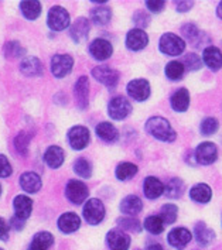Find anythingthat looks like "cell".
Listing matches in <instances>:
<instances>
[{
  "label": "cell",
  "mask_w": 222,
  "mask_h": 250,
  "mask_svg": "<svg viewBox=\"0 0 222 250\" xmlns=\"http://www.w3.org/2000/svg\"><path fill=\"white\" fill-rule=\"evenodd\" d=\"M146 130L160 142L171 143V142L176 140V136H177L176 132L173 130L171 125L169 123V120H166L164 118H160V116L149 119L146 122Z\"/></svg>",
  "instance_id": "obj_1"
},
{
  "label": "cell",
  "mask_w": 222,
  "mask_h": 250,
  "mask_svg": "<svg viewBox=\"0 0 222 250\" xmlns=\"http://www.w3.org/2000/svg\"><path fill=\"white\" fill-rule=\"evenodd\" d=\"M158 48H160V51L163 54L176 57V55L183 54V51L185 50V42L177 34H174V33H166L160 39Z\"/></svg>",
  "instance_id": "obj_2"
},
{
  "label": "cell",
  "mask_w": 222,
  "mask_h": 250,
  "mask_svg": "<svg viewBox=\"0 0 222 250\" xmlns=\"http://www.w3.org/2000/svg\"><path fill=\"white\" fill-rule=\"evenodd\" d=\"M84 218L89 225H98L104 221L105 218V205L102 204L101 199L92 198L89 201H87V204L84 205Z\"/></svg>",
  "instance_id": "obj_3"
},
{
  "label": "cell",
  "mask_w": 222,
  "mask_h": 250,
  "mask_svg": "<svg viewBox=\"0 0 222 250\" xmlns=\"http://www.w3.org/2000/svg\"><path fill=\"white\" fill-rule=\"evenodd\" d=\"M47 24L52 31H63L69 27V13L61 6H54L48 12Z\"/></svg>",
  "instance_id": "obj_4"
},
{
  "label": "cell",
  "mask_w": 222,
  "mask_h": 250,
  "mask_svg": "<svg viewBox=\"0 0 222 250\" xmlns=\"http://www.w3.org/2000/svg\"><path fill=\"white\" fill-rule=\"evenodd\" d=\"M74 66V60L68 54H57L51 60V72L55 78L67 77Z\"/></svg>",
  "instance_id": "obj_5"
},
{
  "label": "cell",
  "mask_w": 222,
  "mask_h": 250,
  "mask_svg": "<svg viewBox=\"0 0 222 250\" xmlns=\"http://www.w3.org/2000/svg\"><path fill=\"white\" fill-rule=\"evenodd\" d=\"M131 102L126 98H123V96L113 98L109 102V106H108V113H109V116L113 120H123V119H126L131 115Z\"/></svg>",
  "instance_id": "obj_6"
},
{
  "label": "cell",
  "mask_w": 222,
  "mask_h": 250,
  "mask_svg": "<svg viewBox=\"0 0 222 250\" xmlns=\"http://www.w3.org/2000/svg\"><path fill=\"white\" fill-rule=\"evenodd\" d=\"M66 195L72 204L81 205L89 195V189L82 181L71 180V181H68V184L66 187Z\"/></svg>",
  "instance_id": "obj_7"
},
{
  "label": "cell",
  "mask_w": 222,
  "mask_h": 250,
  "mask_svg": "<svg viewBox=\"0 0 222 250\" xmlns=\"http://www.w3.org/2000/svg\"><path fill=\"white\" fill-rule=\"evenodd\" d=\"M91 134L85 126H74L68 132V143L74 150H84L89 145Z\"/></svg>",
  "instance_id": "obj_8"
},
{
  "label": "cell",
  "mask_w": 222,
  "mask_h": 250,
  "mask_svg": "<svg viewBox=\"0 0 222 250\" xmlns=\"http://www.w3.org/2000/svg\"><path fill=\"white\" fill-rule=\"evenodd\" d=\"M92 77L96 79L98 82L104 83L105 86H108V88H115L118 85V71H115V69H112V68L106 65L95 66L92 69Z\"/></svg>",
  "instance_id": "obj_9"
},
{
  "label": "cell",
  "mask_w": 222,
  "mask_h": 250,
  "mask_svg": "<svg viewBox=\"0 0 222 250\" xmlns=\"http://www.w3.org/2000/svg\"><path fill=\"white\" fill-rule=\"evenodd\" d=\"M218 158V147L214 143L205 142L202 145H200L196 150V160L198 164L202 166H209L212 163H215Z\"/></svg>",
  "instance_id": "obj_10"
},
{
  "label": "cell",
  "mask_w": 222,
  "mask_h": 250,
  "mask_svg": "<svg viewBox=\"0 0 222 250\" xmlns=\"http://www.w3.org/2000/svg\"><path fill=\"white\" fill-rule=\"evenodd\" d=\"M106 242L111 250H128L131 246V236L123 230L112 229L106 235Z\"/></svg>",
  "instance_id": "obj_11"
},
{
  "label": "cell",
  "mask_w": 222,
  "mask_h": 250,
  "mask_svg": "<svg viewBox=\"0 0 222 250\" xmlns=\"http://www.w3.org/2000/svg\"><path fill=\"white\" fill-rule=\"evenodd\" d=\"M128 93L137 102H143L150 96V83L146 79H133L128 85Z\"/></svg>",
  "instance_id": "obj_12"
},
{
  "label": "cell",
  "mask_w": 222,
  "mask_h": 250,
  "mask_svg": "<svg viewBox=\"0 0 222 250\" xmlns=\"http://www.w3.org/2000/svg\"><path fill=\"white\" fill-rule=\"evenodd\" d=\"M149 44V37L144 30L133 28L126 36V47L132 51H140Z\"/></svg>",
  "instance_id": "obj_13"
},
{
  "label": "cell",
  "mask_w": 222,
  "mask_h": 250,
  "mask_svg": "<svg viewBox=\"0 0 222 250\" xmlns=\"http://www.w3.org/2000/svg\"><path fill=\"white\" fill-rule=\"evenodd\" d=\"M89 53L91 55L98 60V61H104V60H108L112 53H113V47L109 41H106L104 39H96L93 40L89 45Z\"/></svg>",
  "instance_id": "obj_14"
},
{
  "label": "cell",
  "mask_w": 222,
  "mask_h": 250,
  "mask_svg": "<svg viewBox=\"0 0 222 250\" xmlns=\"http://www.w3.org/2000/svg\"><path fill=\"white\" fill-rule=\"evenodd\" d=\"M74 95H75V101L78 104L79 109H87L88 102H89V81L87 77H81L75 82Z\"/></svg>",
  "instance_id": "obj_15"
},
{
  "label": "cell",
  "mask_w": 222,
  "mask_h": 250,
  "mask_svg": "<svg viewBox=\"0 0 222 250\" xmlns=\"http://www.w3.org/2000/svg\"><path fill=\"white\" fill-rule=\"evenodd\" d=\"M193 239V235L188 229L185 228H176L173 229L169 236H167V240L170 243L173 248L176 249H184Z\"/></svg>",
  "instance_id": "obj_16"
},
{
  "label": "cell",
  "mask_w": 222,
  "mask_h": 250,
  "mask_svg": "<svg viewBox=\"0 0 222 250\" xmlns=\"http://www.w3.org/2000/svg\"><path fill=\"white\" fill-rule=\"evenodd\" d=\"M13 208L14 216L22 221H26L33 211V201L26 195H17L13 199Z\"/></svg>",
  "instance_id": "obj_17"
},
{
  "label": "cell",
  "mask_w": 222,
  "mask_h": 250,
  "mask_svg": "<svg viewBox=\"0 0 222 250\" xmlns=\"http://www.w3.org/2000/svg\"><path fill=\"white\" fill-rule=\"evenodd\" d=\"M89 21L88 19L85 17H79L74 21V24L69 28V34H71V39L74 40L75 42H82L88 39V34H89Z\"/></svg>",
  "instance_id": "obj_18"
},
{
  "label": "cell",
  "mask_w": 222,
  "mask_h": 250,
  "mask_svg": "<svg viewBox=\"0 0 222 250\" xmlns=\"http://www.w3.org/2000/svg\"><path fill=\"white\" fill-rule=\"evenodd\" d=\"M79 226H81V219L74 212L63 213L58 219V228L64 233H74L75 230H78Z\"/></svg>",
  "instance_id": "obj_19"
},
{
  "label": "cell",
  "mask_w": 222,
  "mask_h": 250,
  "mask_svg": "<svg viewBox=\"0 0 222 250\" xmlns=\"http://www.w3.org/2000/svg\"><path fill=\"white\" fill-rule=\"evenodd\" d=\"M64 158H66V154H64V150L58 146H50L47 148V151L44 153V161L45 164L50 167V168H60L64 163Z\"/></svg>",
  "instance_id": "obj_20"
},
{
  "label": "cell",
  "mask_w": 222,
  "mask_h": 250,
  "mask_svg": "<svg viewBox=\"0 0 222 250\" xmlns=\"http://www.w3.org/2000/svg\"><path fill=\"white\" fill-rule=\"evenodd\" d=\"M20 187L28 194H36L41 189V178L39 174L33 171L23 172L20 177Z\"/></svg>",
  "instance_id": "obj_21"
},
{
  "label": "cell",
  "mask_w": 222,
  "mask_h": 250,
  "mask_svg": "<svg viewBox=\"0 0 222 250\" xmlns=\"http://www.w3.org/2000/svg\"><path fill=\"white\" fill-rule=\"evenodd\" d=\"M20 71L26 77H40L44 72V66L39 58L36 57H27L20 64Z\"/></svg>",
  "instance_id": "obj_22"
},
{
  "label": "cell",
  "mask_w": 222,
  "mask_h": 250,
  "mask_svg": "<svg viewBox=\"0 0 222 250\" xmlns=\"http://www.w3.org/2000/svg\"><path fill=\"white\" fill-rule=\"evenodd\" d=\"M143 192L149 199H156V198L163 195L164 185H163V183L160 180H157L156 177H147L144 180Z\"/></svg>",
  "instance_id": "obj_23"
},
{
  "label": "cell",
  "mask_w": 222,
  "mask_h": 250,
  "mask_svg": "<svg viewBox=\"0 0 222 250\" xmlns=\"http://www.w3.org/2000/svg\"><path fill=\"white\" fill-rule=\"evenodd\" d=\"M202 60L211 71H218L222 66V54L217 47H207L202 53Z\"/></svg>",
  "instance_id": "obj_24"
},
{
  "label": "cell",
  "mask_w": 222,
  "mask_h": 250,
  "mask_svg": "<svg viewBox=\"0 0 222 250\" xmlns=\"http://www.w3.org/2000/svg\"><path fill=\"white\" fill-rule=\"evenodd\" d=\"M96 134L101 140H104L106 143H115L118 140L119 133L118 129L109 123V122H102L96 126Z\"/></svg>",
  "instance_id": "obj_25"
},
{
  "label": "cell",
  "mask_w": 222,
  "mask_h": 250,
  "mask_svg": "<svg viewBox=\"0 0 222 250\" xmlns=\"http://www.w3.org/2000/svg\"><path fill=\"white\" fill-rule=\"evenodd\" d=\"M171 107L176 110V112H185L190 106V93L187 89H177L176 92L173 93L170 99Z\"/></svg>",
  "instance_id": "obj_26"
},
{
  "label": "cell",
  "mask_w": 222,
  "mask_h": 250,
  "mask_svg": "<svg viewBox=\"0 0 222 250\" xmlns=\"http://www.w3.org/2000/svg\"><path fill=\"white\" fill-rule=\"evenodd\" d=\"M142 208H143V202L136 195H128L120 202V211L126 215H137L142 211Z\"/></svg>",
  "instance_id": "obj_27"
},
{
  "label": "cell",
  "mask_w": 222,
  "mask_h": 250,
  "mask_svg": "<svg viewBox=\"0 0 222 250\" xmlns=\"http://www.w3.org/2000/svg\"><path fill=\"white\" fill-rule=\"evenodd\" d=\"M54 236L50 232H39L37 235H34L28 250H48L51 248Z\"/></svg>",
  "instance_id": "obj_28"
},
{
  "label": "cell",
  "mask_w": 222,
  "mask_h": 250,
  "mask_svg": "<svg viewBox=\"0 0 222 250\" xmlns=\"http://www.w3.org/2000/svg\"><path fill=\"white\" fill-rule=\"evenodd\" d=\"M196 239L201 246H208L209 243L215 239V233L212 229H209L204 222H198L196 225Z\"/></svg>",
  "instance_id": "obj_29"
},
{
  "label": "cell",
  "mask_w": 222,
  "mask_h": 250,
  "mask_svg": "<svg viewBox=\"0 0 222 250\" xmlns=\"http://www.w3.org/2000/svg\"><path fill=\"white\" fill-rule=\"evenodd\" d=\"M190 197H191V199H194L196 202L205 204L212 197V191H211V188L207 184H197L191 188Z\"/></svg>",
  "instance_id": "obj_30"
},
{
  "label": "cell",
  "mask_w": 222,
  "mask_h": 250,
  "mask_svg": "<svg viewBox=\"0 0 222 250\" xmlns=\"http://www.w3.org/2000/svg\"><path fill=\"white\" fill-rule=\"evenodd\" d=\"M20 10L28 20H36L41 14V3L36 0H27L20 3Z\"/></svg>",
  "instance_id": "obj_31"
},
{
  "label": "cell",
  "mask_w": 222,
  "mask_h": 250,
  "mask_svg": "<svg viewBox=\"0 0 222 250\" xmlns=\"http://www.w3.org/2000/svg\"><path fill=\"white\" fill-rule=\"evenodd\" d=\"M91 17L92 21H93L95 24L105 26V24H108V23L111 21V19H112V12H111L109 7L101 6V7H96V9L92 10Z\"/></svg>",
  "instance_id": "obj_32"
},
{
  "label": "cell",
  "mask_w": 222,
  "mask_h": 250,
  "mask_svg": "<svg viewBox=\"0 0 222 250\" xmlns=\"http://www.w3.org/2000/svg\"><path fill=\"white\" fill-rule=\"evenodd\" d=\"M137 172V167L133 163H122L116 167V178L120 181H128Z\"/></svg>",
  "instance_id": "obj_33"
},
{
  "label": "cell",
  "mask_w": 222,
  "mask_h": 250,
  "mask_svg": "<svg viewBox=\"0 0 222 250\" xmlns=\"http://www.w3.org/2000/svg\"><path fill=\"white\" fill-rule=\"evenodd\" d=\"M3 54L6 58L12 60V58H19V57L24 55L26 50L22 47V44L19 41H10L3 45Z\"/></svg>",
  "instance_id": "obj_34"
},
{
  "label": "cell",
  "mask_w": 222,
  "mask_h": 250,
  "mask_svg": "<svg viewBox=\"0 0 222 250\" xmlns=\"http://www.w3.org/2000/svg\"><path fill=\"white\" fill-rule=\"evenodd\" d=\"M166 77L171 81H178L184 77V64L180 61H171L166 65Z\"/></svg>",
  "instance_id": "obj_35"
},
{
  "label": "cell",
  "mask_w": 222,
  "mask_h": 250,
  "mask_svg": "<svg viewBox=\"0 0 222 250\" xmlns=\"http://www.w3.org/2000/svg\"><path fill=\"white\" fill-rule=\"evenodd\" d=\"M184 183L183 180H180V178H173L169 181V184L166 187V194H167V197L173 198V199H176V198H180L184 194Z\"/></svg>",
  "instance_id": "obj_36"
},
{
  "label": "cell",
  "mask_w": 222,
  "mask_h": 250,
  "mask_svg": "<svg viewBox=\"0 0 222 250\" xmlns=\"http://www.w3.org/2000/svg\"><path fill=\"white\" fill-rule=\"evenodd\" d=\"M144 228H146V230H149L153 235H160L164 229V222L160 216L152 215L144 221Z\"/></svg>",
  "instance_id": "obj_37"
},
{
  "label": "cell",
  "mask_w": 222,
  "mask_h": 250,
  "mask_svg": "<svg viewBox=\"0 0 222 250\" xmlns=\"http://www.w3.org/2000/svg\"><path fill=\"white\" fill-rule=\"evenodd\" d=\"M177 215H178V209L176 205L173 204H166L161 207V211H160V218L163 219L164 224H174L176 219H177Z\"/></svg>",
  "instance_id": "obj_38"
},
{
  "label": "cell",
  "mask_w": 222,
  "mask_h": 250,
  "mask_svg": "<svg viewBox=\"0 0 222 250\" xmlns=\"http://www.w3.org/2000/svg\"><path fill=\"white\" fill-rule=\"evenodd\" d=\"M30 139H31V134L27 132H20L16 136V139H14V147L19 151V154L26 156L27 150H28V145H30Z\"/></svg>",
  "instance_id": "obj_39"
},
{
  "label": "cell",
  "mask_w": 222,
  "mask_h": 250,
  "mask_svg": "<svg viewBox=\"0 0 222 250\" xmlns=\"http://www.w3.org/2000/svg\"><path fill=\"white\" fill-rule=\"evenodd\" d=\"M74 171L82 178H89L92 174L91 163L87 158H78L74 164Z\"/></svg>",
  "instance_id": "obj_40"
},
{
  "label": "cell",
  "mask_w": 222,
  "mask_h": 250,
  "mask_svg": "<svg viewBox=\"0 0 222 250\" xmlns=\"http://www.w3.org/2000/svg\"><path fill=\"white\" fill-rule=\"evenodd\" d=\"M218 127H220V123L217 119L205 118L201 122L200 130H201V134H204V136H211V134L218 132Z\"/></svg>",
  "instance_id": "obj_41"
},
{
  "label": "cell",
  "mask_w": 222,
  "mask_h": 250,
  "mask_svg": "<svg viewBox=\"0 0 222 250\" xmlns=\"http://www.w3.org/2000/svg\"><path fill=\"white\" fill-rule=\"evenodd\" d=\"M118 225L122 228V230H129V232H140V224L137 219L133 218H120L118 219Z\"/></svg>",
  "instance_id": "obj_42"
},
{
  "label": "cell",
  "mask_w": 222,
  "mask_h": 250,
  "mask_svg": "<svg viewBox=\"0 0 222 250\" xmlns=\"http://www.w3.org/2000/svg\"><path fill=\"white\" fill-rule=\"evenodd\" d=\"M184 66H187L190 71H198L202 66V61L197 54H187L183 58Z\"/></svg>",
  "instance_id": "obj_43"
},
{
  "label": "cell",
  "mask_w": 222,
  "mask_h": 250,
  "mask_svg": "<svg viewBox=\"0 0 222 250\" xmlns=\"http://www.w3.org/2000/svg\"><path fill=\"white\" fill-rule=\"evenodd\" d=\"M133 21L137 27H140V30H143L144 27H147L150 24V16L147 13H144L143 10H139L134 13V17H133Z\"/></svg>",
  "instance_id": "obj_44"
},
{
  "label": "cell",
  "mask_w": 222,
  "mask_h": 250,
  "mask_svg": "<svg viewBox=\"0 0 222 250\" xmlns=\"http://www.w3.org/2000/svg\"><path fill=\"white\" fill-rule=\"evenodd\" d=\"M181 33H183V36L185 39H190V41H194V40L200 36L198 28H197L196 24H193V23L184 24V26L181 27Z\"/></svg>",
  "instance_id": "obj_45"
},
{
  "label": "cell",
  "mask_w": 222,
  "mask_h": 250,
  "mask_svg": "<svg viewBox=\"0 0 222 250\" xmlns=\"http://www.w3.org/2000/svg\"><path fill=\"white\" fill-rule=\"evenodd\" d=\"M12 171H13V168H12L7 157L0 154V177L1 178H7V177H10Z\"/></svg>",
  "instance_id": "obj_46"
},
{
  "label": "cell",
  "mask_w": 222,
  "mask_h": 250,
  "mask_svg": "<svg viewBox=\"0 0 222 250\" xmlns=\"http://www.w3.org/2000/svg\"><path fill=\"white\" fill-rule=\"evenodd\" d=\"M146 6H147V9L150 10V12H153V13H160L163 9H164V6H166V1H163V0H147L146 1Z\"/></svg>",
  "instance_id": "obj_47"
},
{
  "label": "cell",
  "mask_w": 222,
  "mask_h": 250,
  "mask_svg": "<svg viewBox=\"0 0 222 250\" xmlns=\"http://www.w3.org/2000/svg\"><path fill=\"white\" fill-rule=\"evenodd\" d=\"M9 239V225L3 218H0V240H7Z\"/></svg>",
  "instance_id": "obj_48"
},
{
  "label": "cell",
  "mask_w": 222,
  "mask_h": 250,
  "mask_svg": "<svg viewBox=\"0 0 222 250\" xmlns=\"http://www.w3.org/2000/svg\"><path fill=\"white\" fill-rule=\"evenodd\" d=\"M177 6H176V9H177V12H188L190 9H193V1H177L176 3Z\"/></svg>",
  "instance_id": "obj_49"
},
{
  "label": "cell",
  "mask_w": 222,
  "mask_h": 250,
  "mask_svg": "<svg viewBox=\"0 0 222 250\" xmlns=\"http://www.w3.org/2000/svg\"><path fill=\"white\" fill-rule=\"evenodd\" d=\"M10 225H12V228H13V229H16V230H20V229L24 226V221H22V219H19V218L13 216V218H12V221H10Z\"/></svg>",
  "instance_id": "obj_50"
},
{
  "label": "cell",
  "mask_w": 222,
  "mask_h": 250,
  "mask_svg": "<svg viewBox=\"0 0 222 250\" xmlns=\"http://www.w3.org/2000/svg\"><path fill=\"white\" fill-rule=\"evenodd\" d=\"M147 250H164L160 245H150L149 248H147Z\"/></svg>",
  "instance_id": "obj_51"
},
{
  "label": "cell",
  "mask_w": 222,
  "mask_h": 250,
  "mask_svg": "<svg viewBox=\"0 0 222 250\" xmlns=\"http://www.w3.org/2000/svg\"><path fill=\"white\" fill-rule=\"evenodd\" d=\"M217 14H218L220 19H222V1L218 4V7H217Z\"/></svg>",
  "instance_id": "obj_52"
},
{
  "label": "cell",
  "mask_w": 222,
  "mask_h": 250,
  "mask_svg": "<svg viewBox=\"0 0 222 250\" xmlns=\"http://www.w3.org/2000/svg\"><path fill=\"white\" fill-rule=\"evenodd\" d=\"M0 195H1V187H0Z\"/></svg>",
  "instance_id": "obj_53"
},
{
  "label": "cell",
  "mask_w": 222,
  "mask_h": 250,
  "mask_svg": "<svg viewBox=\"0 0 222 250\" xmlns=\"http://www.w3.org/2000/svg\"><path fill=\"white\" fill-rule=\"evenodd\" d=\"M0 250H3V249H0Z\"/></svg>",
  "instance_id": "obj_54"
}]
</instances>
